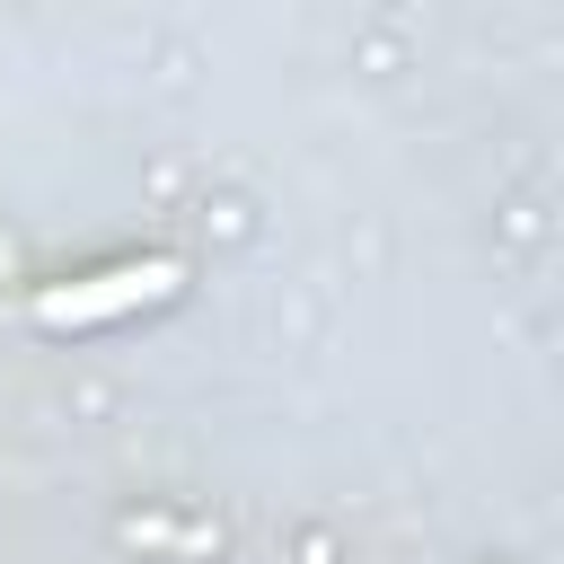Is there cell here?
I'll return each mask as SVG.
<instances>
[{
	"label": "cell",
	"instance_id": "obj_1",
	"mask_svg": "<svg viewBox=\"0 0 564 564\" xmlns=\"http://www.w3.org/2000/svg\"><path fill=\"white\" fill-rule=\"evenodd\" d=\"M167 282H176V264L106 273V282H88V291H53V300H44V317H53V326H79V317H115V308H132V300H150V291H167Z\"/></svg>",
	"mask_w": 564,
	"mask_h": 564
}]
</instances>
